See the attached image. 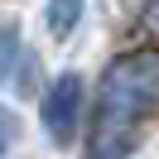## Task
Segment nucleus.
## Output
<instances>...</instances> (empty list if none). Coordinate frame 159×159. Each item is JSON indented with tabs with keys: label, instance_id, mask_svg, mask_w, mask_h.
I'll list each match as a JSON object with an SVG mask.
<instances>
[{
	"label": "nucleus",
	"instance_id": "1",
	"mask_svg": "<svg viewBox=\"0 0 159 159\" xmlns=\"http://www.w3.org/2000/svg\"><path fill=\"white\" fill-rule=\"evenodd\" d=\"M159 106V53H125L106 68L92 116V154H125L135 145V120Z\"/></svg>",
	"mask_w": 159,
	"mask_h": 159
},
{
	"label": "nucleus",
	"instance_id": "2",
	"mask_svg": "<svg viewBox=\"0 0 159 159\" xmlns=\"http://www.w3.org/2000/svg\"><path fill=\"white\" fill-rule=\"evenodd\" d=\"M77 111H82V77L77 72H63L58 82H48V92L39 101V120H43L53 145H68L77 135Z\"/></svg>",
	"mask_w": 159,
	"mask_h": 159
},
{
	"label": "nucleus",
	"instance_id": "3",
	"mask_svg": "<svg viewBox=\"0 0 159 159\" xmlns=\"http://www.w3.org/2000/svg\"><path fill=\"white\" fill-rule=\"evenodd\" d=\"M82 20V0H48V34L53 39H68Z\"/></svg>",
	"mask_w": 159,
	"mask_h": 159
},
{
	"label": "nucleus",
	"instance_id": "4",
	"mask_svg": "<svg viewBox=\"0 0 159 159\" xmlns=\"http://www.w3.org/2000/svg\"><path fill=\"white\" fill-rule=\"evenodd\" d=\"M10 140H15V116H10V111H0V154L10 149Z\"/></svg>",
	"mask_w": 159,
	"mask_h": 159
},
{
	"label": "nucleus",
	"instance_id": "5",
	"mask_svg": "<svg viewBox=\"0 0 159 159\" xmlns=\"http://www.w3.org/2000/svg\"><path fill=\"white\" fill-rule=\"evenodd\" d=\"M145 20H149V29L159 34V0H149V10H145Z\"/></svg>",
	"mask_w": 159,
	"mask_h": 159
}]
</instances>
